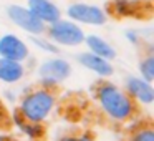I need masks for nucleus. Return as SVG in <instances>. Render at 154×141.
<instances>
[{
  "label": "nucleus",
  "instance_id": "20e7f679",
  "mask_svg": "<svg viewBox=\"0 0 154 141\" xmlns=\"http://www.w3.org/2000/svg\"><path fill=\"white\" fill-rule=\"evenodd\" d=\"M47 37L50 40H53L58 45H68V47H75L85 42V33L78 25H75L73 22L61 20L58 18L57 22L50 24L45 30Z\"/></svg>",
  "mask_w": 154,
  "mask_h": 141
},
{
  "label": "nucleus",
  "instance_id": "39448f33",
  "mask_svg": "<svg viewBox=\"0 0 154 141\" xmlns=\"http://www.w3.org/2000/svg\"><path fill=\"white\" fill-rule=\"evenodd\" d=\"M7 15L10 17V20L14 22L15 25H18L20 28H23V30L30 32V33H33V35L45 33V30H47V24H43L37 15H33L25 7H20V5H8Z\"/></svg>",
  "mask_w": 154,
  "mask_h": 141
},
{
  "label": "nucleus",
  "instance_id": "ddd939ff",
  "mask_svg": "<svg viewBox=\"0 0 154 141\" xmlns=\"http://www.w3.org/2000/svg\"><path fill=\"white\" fill-rule=\"evenodd\" d=\"M25 75V68L20 61L8 60V58L0 57V80L5 83H15L22 80Z\"/></svg>",
  "mask_w": 154,
  "mask_h": 141
},
{
  "label": "nucleus",
  "instance_id": "7ed1b4c3",
  "mask_svg": "<svg viewBox=\"0 0 154 141\" xmlns=\"http://www.w3.org/2000/svg\"><path fill=\"white\" fill-rule=\"evenodd\" d=\"M106 12L116 18H151L152 4L146 0H111Z\"/></svg>",
  "mask_w": 154,
  "mask_h": 141
},
{
  "label": "nucleus",
  "instance_id": "4468645a",
  "mask_svg": "<svg viewBox=\"0 0 154 141\" xmlns=\"http://www.w3.org/2000/svg\"><path fill=\"white\" fill-rule=\"evenodd\" d=\"M85 43L90 47V50L93 52L94 55H100L104 60H113V58L116 57L114 48L111 47L108 42H104L103 38L96 37V35H88V37H85Z\"/></svg>",
  "mask_w": 154,
  "mask_h": 141
},
{
  "label": "nucleus",
  "instance_id": "9d476101",
  "mask_svg": "<svg viewBox=\"0 0 154 141\" xmlns=\"http://www.w3.org/2000/svg\"><path fill=\"white\" fill-rule=\"evenodd\" d=\"M28 10L37 15L43 24H53L61 17V12L50 0H28Z\"/></svg>",
  "mask_w": 154,
  "mask_h": 141
},
{
  "label": "nucleus",
  "instance_id": "423d86ee",
  "mask_svg": "<svg viewBox=\"0 0 154 141\" xmlns=\"http://www.w3.org/2000/svg\"><path fill=\"white\" fill-rule=\"evenodd\" d=\"M68 17L75 22L88 25H104L106 24V12L101 10L100 7L94 5H86V4H73L66 10Z\"/></svg>",
  "mask_w": 154,
  "mask_h": 141
},
{
  "label": "nucleus",
  "instance_id": "6e6552de",
  "mask_svg": "<svg viewBox=\"0 0 154 141\" xmlns=\"http://www.w3.org/2000/svg\"><path fill=\"white\" fill-rule=\"evenodd\" d=\"M0 57L15 61H23L28 57V47L15 35H4L0 38Z\"/></svg>",
  "mask_w": 154,
  "mask_h": 141
},
{
  "label": "nucleus",
  "instance_id": "f3484780",
  "mask_svg": "<svg viewBox=\"0 0 154 141\" xmlns=\"http://www.w3.org/2000/svg\"><path fill=\"white\" fill-rule=\"evenodd\" d=\"M14 118H12V111L8 110V106L5 105V101L0 98V131L8 133L14 128Z\"/></svg>",
  "mask_w": 154,
  "mask_h": 141
},
{
  "label": "nucleus",
  "instance_id": "1a4fd4ad",
  "mask_svg": "<svg viewBox=\"0 0 154 141\" xmlns=\"http://www.w3.org/2000/svg\"><path fill=\"white\" fill-rule=\"evenodd\" d=\"M40 77L42 80H48V81H55V83H60V81L66 80L71 73V67L68 61L65 60H47L43 65L40 67Z\"/></svg>",
  "mask_w": 154,
  "mask_h": 141
},
{
  "label": "nucleus",
  "instance_id": "0eeeda50",
  "mask_svg": "<svg viewBox=\"0 0 154 141\" xmlns=\"http://www.w3.org/2000/svg\"><path fill=\"white\" fill-rule=\"evenodd\" d=\"M124 131L126 141H154V121L149 116H139L137 120L128 123Z\"/></svg>",
  "mask_w": 154,
  "mask_h": 141
},
{
  "label": "nucleus",
  "instance_id": "dca6fc26",
  "mask_svg": "<svg viewBox=\"0 0 154 141\" xmlns=\"http://www.w3.org/2000/svg\"><path fill=\"white\" fill-rule=\"evenodd\" d=\"M139 71H141V75H143V80H146V81H152L154 80V55H152V52H147L146 55H144L143 58L139 60Z\"/></svg>",
  "mask_w": 154,
  "mask_h": 141
},
{
  "label": "nucleus",
  "instance_id": "9b49d317",
  "mask_svg": "<svg viewBox=\"0 0 154 141\" xmlns=\"http://www.w3.org/2000/svg\"><path fill=\"white\" fill-rule=\"evenodd\" d=\"M124 90L134 98L137 100L139 103H144V105H149L152 103L154 100V91H152V86H151L149 81L143 80V78H128L126 80V88Z\"/></svg>",
  "mask_w": 154,
  "mask_h": 141
},
{
  "label": "nucleus",
  "instance_id": "2eb2a0df",
  "mask_svg": "<svg viewBox=\"0 0 154 141\" xmlns=\"http://www.w3.org/2000/svg\"><path fill=\"white\" fill-rule=\"evenodd\" d=\"M57 141H94V134L90 130L70 128V130L63 131Z\"/></svg>",
  "mask_w": 154,
  "mask_h": 141
},
{
  "label": "nucleus",
  "instance_id": "f03ea898",
  "mask_svg": "<svg viewBox=\"0 0 154 141\" xmlns=\"http://www.w3.org/2000/svg\"><path fill=\"white\" fill-rule=\"evenodd\" d=\"M61 95L60 83L42 80L20 98V105L15 108L12 116H18L33 123H43L53 111L58 98Z\"/></svg>",
  "mask_w": 154,
  "mask_h": 141
},
{
  "label": "nucleus",
  "instance_id": "f8f14e48",
  "mask_svg": "<svg viewBox=\"0 0 154 141\" xmlns=\"http://www.w3.org/2000/svg\"><path fill=\"white\" fill-rule=\"evenodd\" d=\"M78 61H80L83 67H86L88 70L96 71V73L103 78H108L109 75H113V67H111L109 60H104L100 55H94L93 52H90V53L86 52V53L78 55Z\"/></svg>",
  "mask_w": 154,
  "mask_h": 141
},
{
  "label": "nucleus",
  "instance_id": "f257e3e1",
  "mask_svg": "<svg viewBox=\"0 0 154 141\" xmlns=\"http://www.w3.org/2000/svg\"><path fill=\"white\" fill-rule=\"evenodd\" d=\"M91 95L100 103L108 118L118 123H131L143 116V108L124 88H119L113 81L101 77L91 85Z\"/></svg>",
  "mask_w": 154,
  "mask_h": 141
},
{
  "label": "nucleus",
  "instance_id": "a211bd4d",
  "mask_svg": "<svg viewBox=\"0 0 154 141\" xmlns=\"http://www.w3.org/2000/svg\"><path fill=\"white\" fill-rule=\"evenodd\" d=\"M0 141H18V139L10 136V134H0Z\"/></svg>",
  "mask_w": 154,
  "mask_h": 141
}]
</instances>
